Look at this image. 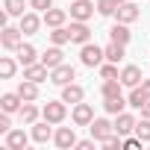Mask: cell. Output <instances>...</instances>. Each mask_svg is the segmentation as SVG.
I'll return each instance as SVG.
<instances>
[{
  "label": "cell",
  "mask_w": 150,
  "mask_h": 150,
  "mask_svg": "<svg viewBox=\"0 0 150 150\" xmlns=\"http://www.w3.org/2000/svg\"><path fill=\"white\" fill-rule=\"evenodd\" d=\"M135 135H138L144 144H150V118H141V121L135 124Z\"/></svg>",
  "instance_id": "cell-32"
},
{
  "label": "cell",
  "mask_w": 150,
  "mask_h": 150,
  "mask_svg": "<svg viewBox=\"0 0 150 150\" xmlns=\"http://www.w3.org/2000/svg\"><path fill=\"white\" fill-rule=\"evenodd\" d=\"M41 118L50 121V124H62L68 118V103L65 100H47L44 109H41Z\"/></svg>",
  "instance_id": "cell-2"
},
{
  "label": "cell",
  "mask_w": 150,
  "mask_h": 150,
  "mask_svg": "<svg viewBox=\"0 0 150 150\" xmlns=\"http://www.w3.org/2000/svg\"><path fill=\"white\" fill-rule=\"evenodd\" d=\"M3 9H6L9 15L21 18V15H24V0H3Z\"/></svg>",
  "instance_id": "cell-33"
},
{
  "label": "cell",
  "mask_w": 150,
  "mask_h": 150,
  "mask_svg": "<svg viewBox=\"0 0 150 150\" xmlns=\"http://www.w3.org/2000/svg\"><path fill=\"white\" fill-rule=\"evenodd\" d=\"M88 129H91V138L103 144V141H106V138L115 132V121H106V118H94V121L88 124Z\"/></svg>",
  "instance_id": "cell-4"
},
{
  "label": "cell",
  "mask_w": 150,
  "mask_h": 150,
  "mask_svg": "<svg viewBox=\"0 0 150 150\" xmlns=\"http://www.w3.org/2000/svg\"><path fill=\"white\" fill-rule=\"evenodd\" d=\"M100 80H121L118 62H103V65H100Z\"/></svg>",
  "instance_id": "cell-30"
},
{
  "label": "cell",
  "mask_w": 150,
  "mask_h": 150,
  "mask_svg": "<svg viewBox=\"0 0 150 150\" xmlns=\"http://www.w3.org/2000/svg\"><path fill=\"white\" fill-rule=\"evenodd\" d=\"M115 3H118V6H121V3H127V0H115Z\"/></svg>",
  "instance_id": "cell-41"
},
{
  "label": "cell",
  "mask_w": 150,
  "mask_h": 150,
  "mask_svg": "<svg viewBox=\"0 0 150 150\" xmlns=\"http://www.w3.org/2000/svg\"><path fill=\"white\" fill-rule=\"evenodd\" d=\"M18 94H21L24 100H38V83H33V80H24V83L18 86Z\"/></svg>",
  "instance_id": "cell-26"
},
{
  "label": "cell",
  "mask_w": 150,
  "mask_h": 150,
  "mask_svg": "<svg viewBox=\"0 0 150 150\" xmlns=\"http://www.w3.org/2000/svg\"><path fill=\"white\" fill-rule=\"evenodd\" d=\"M18 115H21V121H24L27 127H33V124L38 121V115H41V112H38V106H35L33 100H24V106H21V112H18Z\"/></svg>",
  "instance_id": "cell-22"
},
{
  "label": "cell",
  "mask_w": 150,
  "mask_h": 150,
  "mask_svg": "<svg viewBox=\"0 0 150 150\" xmlns=\"http://www.w3.org/2000/svg\"><path fill=\"white\" fill-rule=\"evenodd\" d=\"M24 80L44 83V80H50V68H47L44 62H33V65H27V68H24Z\"/></svg>",
  "instance_id": "cell-9"
},
{
  "label": "cell",
  "mask_w": 150,
  "mask_h": 150,
  "mask_svg": "<svg viewBox=\"0 0 150 150\" xmlns=\"http://www.w3.org/2000/svg\"><path fill=\"white\" fill-rule=\"evenodd\" d=\"M127 100H129V106H132V109H141V106H144L150 97H147V91H144L141 86H135V88L129 91V97H127Z\"/></svg>",
  "instance_id": "cell-29"
},
{
  "label": "cell",
  "mask_w": 150,
  "mask_h": 150,
  "mask_svg": "<svg viewBox=\"0 0 150 150\" xmlns=\"http://www.w3.org/2000/svg\"><path fill=\"white\" fill-rule=\"evenodd\" d=\"M97 12L109 18V15H115V12H118V3H115V0H97Z\"/></svg>",
  "instance_id": "cell-34"
},
{
  "label": "cell",
  "mask_w": 150,
  "mask_h": 150,
  "mask_svg": "<svg viewBox=\"0 0 150 150\" xmlns=\"http://www.w3.org/2000/svg\"><path fill=\"white\" fill-rule=\"evenodd\" d=\"M141 118H150V100H147V103L141 106Z\"/></svg>",
  "instance_id": "cell-39"
},
{
  "label": "cell",
  "mask_w": 150,
  "mask_h": 150,
  "mask_svg": "<svg viewBox=\"0 0 150 150\" xmlns=\"http://www.w3.org/2000/svg\"><path fill=\"white\" fill-rule=\"evenodd\" d=\"M27 141H30V135L24 132V129H9L6 132V150H24L27 147Z\"/></svg>",
  "instance_id": "cell-14"
},
{
  "label": "cell",
  "mask_w": 150,
  "mask_h": 150,
  "mask_svg": "<svg viewBox=\"0 0 150 150\" xmlns=\"http://www.w3.org/2000/svg\"><path fill=\"white\" fill-rule=\"evenodd\" d=\"M127 103H129V100H124V94H121V97H106V100H103V109H106L109 115H121Z\"/></svg>",
  "instance_id": "cell-27"
},
{
  "label": "cell",
  "mask_w": 150,
  "mask_h": 150,
  "mask_svg": "<svg viewBox=\"0 0 150 150\" xmlns=\"http://www.w3.org/2000/svg\"><path fill=\"white\" fill-rule=\"evenodd\" d=\"M80 62L86 65V68H100L103 62H106V53H103V47H97V44H80Z\"/></svg>",
  "instance_id": "cell-1"
},
{
  "label": "cell",
  "mask_w": 150,
  "mask_h": 150,
  "mask_svg": "<svg viewBox=\"0 0 150 150\" xmlns=\"http://www.w3.org/2000/svg\"><path fill=\"white\" fill-rule=\"evenodd\" d=\"M15 71H18V59H12V56H0V77H3V80H12Z\"/></svg>",
  "instance_id": "cell-24"
},
{
  "label": "cell",
  "mask_w": 150,
  "mask_h": 150,
  "mask_svg": "<svg viewBox=\"0 0 150 150\" xmlns=\"http://www.w3.org/2000/svg\"><path fill=\"white\" fill-rule=\"evenodd\" d=\"M115 18H118L121 24H132V21H138V18H141V9H138L135 3H121V6H118V12H115Z\"/></svg>",
  "instance_id": "cell-13"
},
{
  "label": "cell",
  "mask_w": 150,
  "mask_h": 150,
  "mask_svg": "<svg viewBox=\"0 0 150 150\" xmlns=\"http://www.w3.org/2000/svg\"><path fill=\"white\" fill-rule=\"evenodd\" d=\"M74 77H77L74 65H65V62L50 71V83H53V86H68V83H74Z\"/></svg>",
  "instance_id": "cell-6"
},
{
  "label": "cell",
  "mask_w": 150,
  "mask_h": 150,
  "mask_svg": "<svg viewBox=\"0 0 150 150\" xmlns=\"http://www.w3.org/2000/svg\"><path fill=\"white\" fill-rule=\"evenodd\" d=\"M109 38L127 47V44H129V38H132V33H129V24H121V21H118V24L109 30Z\"/></svg>",
  "instance_id": "cell-19"
},
{
  "label": "cell",
  "mask_w": 150,
  "mask_h": 150,
  "mask_svg": "<svg viewBox=\"0 0 150 150\" xmlns=\"http://www.w3.org/2000/svg\"><path fill=\"white\" fill-rule=\"evenodd\" d=\"M103 147H106V150H121V147H124V135L112 132V135H109V138L103 141Z\"/></svg>",
  "instance_id": "cell-35"
},
{
  "label": "cell",
  "mask_w": 150,
  "mask_h": 150,
  "mask_svg": "<svg viewBox=\"0 0 150 150\" xmlns=\"http://www.w3.org/2000/svg\"><path fill=\"white\" fill-rule=\"evenodd\" d=\"M83 97H86L83 86H77V83H68V86H62V100H65V103H71V106H74V103H80Z\"/></svg>",
  "instance_id": "cell-18"
},
{
  "label": "cell",
  "mask_w": 150,
  "mask_h": 150,
  "mask_svg": "<svg viewBox=\"0 0 150 150\" xmlns=\"http://www.w3.org/2000/svg\"><path fill=\"white\" fill-rule=\"evenodd\" d=\"M97 3H91V0H71V18L74 21H88L94 15Z\"/></svg>",
  "instance_id": "cell-5"
},
{
  "label": "cell",
  "mask_w": 150,
  "mask_h": 150,
  "mask_svg": "<svg viewBox=\"0 0 150 150\" xmlns=\"http://www.w3.org/2000/svg\"><path fill=\"white\" fill-rule=\"evenodd\" d=\"M121 80H103V86H100V94H103V100L106 97H121Z\"/></svg>",
  "instance_id": "cell-25"
},
{
  "label": "cell",
  "mask_w": 150,
  "mask_h": 150,
  "mask_svg": "<svg viewBox=\"0 0 150 150\" xmlns=\"http://www.w3.org/2000/svg\"><path fill=\"white\" fill-rule=\"evenodd\" d=\"M30 6L38 12H47V9H53V0H30Z\"/></svg>",
  "instance_id": "cell-36"
},
{
  "label": "cell",
  "mask_w": 150,
  "mask_h": 150,
  "mask_svg": "<svg viewBox=\"0 0 150 150\" xmlns=\"http://www.w3.org/2000/svg\"><path fill=\"white\" fill-rule=\"evenodd\" d=\"M103 53H106V62H121V59H124V44L109 41V44L103 47Z\"/></svg>",
  "instance_id": "cell-28"
},
{
  "label": "cell",
  "mask_w": 150,
  "mask_h": 150,
  "mask_svg": "<svg viewBox=\"0 0 150 150\" xmlns=\"http://www.w3.org/2000/svg\"><path fill=\"white\" fill-rule=\"evenodd\" d=\"M141 88L147 91V97H150V80H141Z\"/></svg>",
  "instance_id": "cell-40"
},
{
  "label": "cell",
  "mask_w": 150,
  "mask_h": 150,
  "mask_svg": "<svg viewBox=\"0 0 150 150\" xmlns=\"http://www.w3.org/2000/svg\"><path fill=\"white\" fill-rule=\"evenodd\" d=\"M21 106H24V97L18 94V91H6L3 97H0V109H3V112H21Z\"/></svg>",
  "instance_id": "cell-15"
},
{
  "label": "cell",
  "mask_w": 150,
  "mask_h": 150,
  "mask_svg": "<svg viewBox=\"0 0 150 150\" xmlns=\"http://www.w3.org/2000/svg\"><path fill=\"white\" fill-rule=\"evenodd\" d=\"M135 118L129 115V112H121V115H115V132L118 135H132L135 132Z\"/></svg>",
  "instance_id": "cell-11"
},
{
  "label": "cell",
  "mask_w": 150,
  "mask_h": 150,
  "mask_svg": "<svg viewBox=\"0 0 150 150\" xmlns=\"http://www.w3.org/2000/svg\"><path fill=\"white\" fill-rule=\"evenodd\" d=\"M15 56H18V62L27 68V65H33V62H38V53H35V47L33 44H21L18 50H15Z\"/></svg>",
  "instance_id": "cell-23"
},
{
  "label": "cell",
  "mask_w": 150,
  "mask_h": 150,
  "mask_svg": "<svg viewBox=\"0 0 150 150\" xmlns=\"http://www.w3.org/2000/svg\"><path fill=\"white\" fill-rule=\"evenodd\" d=\"M121 83H124L127 88L141 86V68H138V65H124V68H121Z\"/></svg>",
  "instance_id": "cell-12"
},
{
  "label": "cell",
  "mask_w": 150,
  "mask_h": 150,
  "mask_svg": "<svg viewBox=\"0 0 150 150\" xmlns=\"http://www.w3.org/2000/svg\"><path fill=\"white\" fill-rule=\"evenodd\" d=\"M53 144L59 150H68V147H77V132H74V127H59L53 132Z\"/></svg>",
  "instance_id": "cell-8"
},
{
  "label": "cell",
  "mask_w": 150,
  "mask_h": 150,
  "mask_svg": "<svg viewBox=\"0 0 150 150\" xmlns=\"http://www.w3.org/2000/svg\"><path fill=\"white\" fill-rule=\"evenodd\" d=\"M62 56H65V53H62V47H59V44H53V47H47V50L41 53V62H44V65L53 71L56 65H62V62H65Z\"/></svg>",
  "instance_id": "cell-20"
},
{
  "label": "cell",
  "mask_w": 150,
  "mask_h": 150,
  "mask_svg": "<svg viewBox=\"0 0 150 150\" xmlns=\"http://www.w3.org/2000/svg\"><path fill=\"white\" fill-rule=\"evenodd\" d=\"M0 44H3V50H18L24 44L21 27H3V30H0Z\"/></svg>",
  "instance_id": "cell-3"
},
{
  "label": "cell",
  "mask_w": 150,
  "mask_h": 150,
  "mask_svg": "<svg viewBox=\"0 0 150 150\" xmlns=\"http://www.w3.org/2000/svg\"><path fill=\"white\" fill-rule=\"evenodd\" d=\"M41 21H44V18H38L35 12H24V15H21V33H24V35H35L38 27H41Z\"/></svg>",
  "instance_id": "cell-16"
},
{
  "label": "cell",
  "mask_w": 150,
  "mask_h": 150,
  "mask_svg": "<svg viewBox=\"0 0 150 150\" xmlns=\"http://www.w3.org/2000/svg\"><path fill=\"white\" fill-rule=\"evenodd\" d=\"M77 150H94V138H83V141H77Z\"/></svg>",
  "instance_id": "cell-38"
},
{
  "label": "cell",
  "mask_w": 150,
  "mask_h": 150,
  "mask_svg": "<svg viewBox=\"0 0 150 150\" xmlns=\"http://www.w3.org/2000/svg\"><path fill=\"white\" fill-rule=\"evenodd\" d=\"M50 41H53V44H59V47H62V44H68V41H71V30H68V27H56V30L50 33Z\"/></svg>",
  "instance_id": "cell-31"
},
{
  "label": "cell",
  "mask_w": 150,
  "mask_h": 150,
  "mask_svg": "<svg viewBox=\"0 0 150 150\" xmlns=\"http://www.w3.org/2000/svg\"><path fill=\"white\" fill-rule=\"evenodd\" d=\"M68 30H71V41H74V44H88V41H91L88 21H74Z\"/></svg>",
  "instance_id": "cell-10"
},
{
  "label": "cell",
  "mask_w": 150,
  "mask_h": 150,
  "mask_svg": "<svg viewBox=\"0 0 150 150\" xmlns=\"http://www.w3.org/2000/svg\"><path fill=\"white\" fill-rule=\"evenodd\" d=\"M71 118H74V124L77 127H88L91 121H94V109H91V103H74V112H71Z\"/></svg>",
  "instance_id": "cell-7"
},
{
  "label": "cell",
  "mask_w": 150,
  "mask_h": 150,
  "mask_svg": "<svg viewBox=\"0 0 150 150\" xmlns=\"http://www.w3.org/2000/svg\"><path fill=\"white\" fill-rule=\"evenodd\" d=\"M65 21H68V12H65V9H56V6H53V9H47V12H44V24H47L50 30L62 27Z\"/></svg>",
  "instance_id": "cell-21"
},
{
  "label": "cell",
  "mask_w": 150,
  "mask_h": 150,
  "mask_svg": "<svg viewBox=\"0 0 150 150\" xmlns=\"http://www.w3.org/2000/svg\"><path fill=\"white\" fill-rule=\"evenodd\" d=\"M9 129H12V121H9V112H3V115H0V132L6 135Z\"/></svg>",
  "instance_id": "cell-37"
},
{
  "label": "cell",
  "mask_w": 150,
  "mask_h": 150,
  "mask_svg": "<svg viewBox=\"0 0 150 150\" xmlns=\"http://www.w3.org/2000/svg\"><path fill=\"white\" fill-rule=\"evenodd\" d=\"M50 127H53L50 121H41V124L35 121V124H33V141H38V144H47V141L53 138V129H50Z\"/></svg>",
  "instance_id": "cell-17"
}]
</instances>
